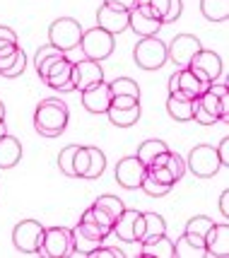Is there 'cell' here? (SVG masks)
Returning a JSON list of instances; mask_svg holds the SVG:
<instances>
[{"mask_svg":"<svg viewBox=\"0 0 229 258\" xmlns=\"http://www.w3.org/2000/svg\"><path fill=\"white\" fill-rule=\"evenodd\" d=\"M68 104L63 99H56V97L41 99L34 109V128L41 138H58L68 128Z\"/></svg>","mask_w":229,"mask_h":258,"instance_id":"1","label":"cell"},{"mask_svg":"<svg viewBox=\"0 0 229 258\" xmlns=\"http://www.w3.org/2000/svg\"><path fill=\"white\" fill-rule=\"evenodd\" d=\"M229 118V94L217 97L212 92H205L195 99L193 106V121H198L200 125H215L219 121Z\"/></svg>","mask_w":229,"mask_h":258,"instance_id":"2","label":"cell"},{"mask_svg":"<svg viewBox=\"0 0 229 258\" xmlns=\"http://www.w3.org/2000/svg\"><path fill=\"white\" fill-rule=\"evenodd\" d=\"M82 24L75 20V17H58L56 22L48 27V44L56 46L58 51L68 53L72 48L80 46L82 39Z\"/></svg>","mask_w":229,"mask_h":258,"instance_id":"3","label":"cell"},{"mask_svg":"<svg viewBox=\"0 0 229 258\" xmlns=\"http://www.w3.org/2000/svg\"><path fill=\"white\" fill-rule=\"evenodd\" d=\"M78 48H82V56L85 58L102 63V60H106V58L114 53V48H116L114 34L104 32L99 27H92L87 32H82V39Z\"/></svg>","mask_w":229,"mask_h":258,"instance_id":"4","label":"cell"},{"mask_svg":"<svg viewBox=\"0 0 229 258\" xmlns=\"http://www.w3.org/2000/svg\"><path fill=\"white\" fill-rule=\"evenodd\" d=\"M186 169L198 176V179H212L217 176V171L222 169L217 157V150L212 145H195L188 157H186Z\"/></svg>","mask_w":229,"mask_h":258,"instance_id":"5","label":"cell"},{"mask_svg":"<svg viewBox=\"0 0 229 258\" xmlns=\"http://www.w3.org/2000/svg\"><path fill=\"white\" fill-rule=\"evenodd\" d=\"M133 58L142 70H160L167 63V44L160 36H142L133 48Z\"/></svg>","mask_w":229,"mask_h":258,"instance_id":"6","label":"cell"},{"mask_svg":"<svg viewBox=\"0 0 229 258\" xmlns=\"http://www.w3.org/2000/svg\"><path fill=\"white\" fill-rule=\"evenodd\" d=\"M36 253L44 258H70L72 256V232L65 227L44 229V239Z\"/></svg>","mask_w":229,"mask_h":258,"instance_id":"7","label":"cell"},{"mask_svg":"<svg viewBox=\"0 0 229 258\" xmlns=\"http://www.w3.org/2000/svg\"><path fill=\"white\" fill-rule=\"evenodd\" d=\"M44 239V227L36 220H22L12 229V244L20 253H36Z\"/></svg>","mask_w":229,"mask_h":258,"instance_id":"8","label":"cell"},{"mask_svg":"<svg viewBox=\"0 0 229 258\" xmlns=\"http://www.w3.org/2000/svg\"><path fill=\"white\" fill-rule=\"evenodd\" d=\"M200 48H203V44H200L198 36H193V34H179V36L172 39V44L167 46V60H172L179 70L188 68L193 56Z\"/></svg>","mask_w":229,"mask_h":258,"instance_id":"9","label":"cell"},{"mask_svg":"<svg viewBox=\"0 0 229 258\" xmlns=\"http://www.w3.org/2000/svg\"><path fill=\"white\" fill-rule=\"evenodd\" d=\"M188 68L195 73V78H200L203 82H217L222 78V70H224L222 68V58L215 51H207V48H200Z\"/></svg>","mask_w":229,"mask_h":258,"instance_id":"10","label":"cell"},{"mask_svg":"<svg viewBox=\"0 0 229 258\" xmlns=\"http://www.w3.org/2000/svg\"><path fill=\"white\" fill-rule=\"evenodd\" d=\"M210 82H203L200 78H195V73L191 68H181L179 73H174L169 78V92H181L188 99H198L200 94H205Z\"/></svg>","mask_w":229,"mask_h":258,"instance_id":"11","label":"cell"},{"mask_svg":"<svg viewBox=\"0 0 229 258\" xmlns=\"http://www.w3.org/2000/svg\"><path fill=\"white\" fill-rule=\"evenodd\" d=\"M145 174H147V167H145V164H142L135 155H133V157L118 159L116 171H114L118 186H123V188H128V191L140 188V183H142V176H145Z\"/></svg>","mask_w":229,"mask_h":258,"instance_id":"12","label":"cell"},{"mask_svg":"<svg viewBox=\"0 0 229 258\" xmlns=\"http://www.w3.org/2000/svg\"><path fill=\"white\" fill-rule=\"evenodd\" d=\"M128 29L142 39V36H157V32L162 29V22L149 12V8L145 3H137L133 10L128 12Z\"/></svg>","mask_w":229,"mask_h":258,"instance_id":"13","label":"cell"},{"mask_svg":"<svg viewBox=\"0 0 229 258\" xmlns=\"http://www.w3.org/2000/svg\"><path fill=\"white\" fill-rule=\"evenodd\" d=\"M111 234H116L121 241H128V244L140 241V234H142V213H137V210H123L121 217L111 227Z\"/></svg>","mask_w":229,"mask_h":258,"instance_id":"14","label":"cell"},{"mask_svg":"<svg viewBox=\"0 0 229 258\" xmlns=\"http://www.w3.org/2000/svg\"><path fill=\"white\" fill-rule=\"evenodd\" d=\"M44 82L51 90L60 92V94L75 92V85H72V60L63 58V60L53 63V66L48 68V73L44 75Z\"/></svg>","mask_w":229,"mask_h":258,"instance_id":"15","label":"cell"},{"mask_svg":"<svg viewBox=\"0 0 229 258\" xmlns=\"http://www.w3.org/2000/svg\"><path fill=\"white\" fill-rule=\"evenodd\" d=\"M102 80H104L102 63L90 60V58L72 63V85H75V90L82 92L87 87H92V85H97V82H102Z\"/></svg>","mask_w":229,"mask_h":258,"instance_id":"16","label":"cell"},{"mask_svg":"<svg viewBox=\"0 0 229 258\" xmlns=\"http://www.w3.org/2000/svg\"><path fill=\"white\" fill-rule=\"evenodd\" d=\"M82 106L90 113H106L111 106V90L109 82H97L87 90H82Z\"/></svg>","mask_w":229,"mask_h":258,"instance_id":"17","label":"cell"},{"mask_svg":"<svg viewBox=\"0 0 229 258\" xmlns=\"http://www.w3.org/2000/svg\"><path fill=\"white\" fill-rule=\"evenodd\" d=\"M205 256L212 258H227L229 256V225H215L205 234Z\"/></svg>","mask_w":229,"mask_h":258,"instance_id":"18","label":"cell"},{"mask_svg":"<svg viewBox=\"0 0 229 258\" xmlns=\"http://www.w3.org/2000/svg\"><path fill=\"white\" fill-rule=\"evenodd\" d=\"M97 27L104 29L109 34H121L128 29V12L126 10H116V8H109V5H102L97 10Z\"/></svg>","mask_w":229,"mask_h":258,"instance_id":"19","label":"cell"},{"mask_svg":"<svg viewBox=\"0 0 229 258\" xmlns=\"http://www.w3.org/2000/svg\"><path fill=\"white\" fill-rule=\"evenodd\" d=\"M140 258H174V241L167 234L140 241Z\"/></svg>","mask_w":229,"mask_h":258,"instance_id":"20","label":"cell"},{"mask_svg":"<svg viewBox=\"0 0 229 258\" xmlns=\"http://www.w3.org/2000/svg\"><path fill=\"white\" fill-rule=\"evenodd\" d=\"M193 106L195 99L183 97L181 92H169V99H167V111L174 121H193Z\"/></svg>","mask_w":229,"mask_h":258,"instance_id":"21","label":"cell"},{"mask_svg":"<svg viewBox=\"0 0 229 258\" xmlns=\"http://www.w3.org/2000/svg\"><path fill=\"white\" fill-rule=\"evenodd\" d=\"M205 256V239H198L183 232L174 244V258H203Z\"/></svg>","mask_w":229,"mask_h":258,"instance_id":"22","label":"cell"},{"mask_svg":"<svg viewBox=\"0 0 229 258\" xmlns=\"http://www.w3.org/2000/svg\"><path fill=\"white\" fill-rule=\"evenodd\" d=\"M22 159V143L15 135H3L0 138V169H12Z\"/></svg>","mask_w":229,"mask_h":258,"instance_id":"23","label":"cell"},{"mask_svg":"<svg viewBox=\"0 0 229 258\" xmlns=\"http://www.w3.org/2000/svg\"><path fill=\"white\" fill-rule=\"evenodd\" d=\"M63 58H68L63 51H58L56 46H41L39 51H36L34 56V66H36V73H39V78L44 80V75L48 73V68L53 66V63H58V60H63Z\"/></svg>","mask_w":229,"mask_h":258,"instance_id":"24","label":"cell"},{"mask_svg":"<svg viewBox=\"0 0 229 258\" xmlns=\"http://www.w3.org/2000/svg\"><path fill=\"white\" fill-rule=\"evenodd\" d=\"M169 150V145L164 143V140H160V138H149V140H142L140 145H137V155L135 157L145 164V167H149L155 159L160 157L162 152H167Z\"/></svg>","mask_w":229,"mask_h":258,"instance_id":"25","label":"cell"},{"mask_svg":"<svg viewBox=\"0 0 229 258\" xmlns=\"http://www.w3.org/2000/svg\"><path fill=\"white\" fill-rule=\"evenodd\" d=\"M200 12L207 22H227L229 0H200Z\"/></svg>","mask_w":229,"mask_h":258,"instance_id":"26","label":"cell"},{"mask_svg":"<svg viewBox=\"0 0 229 258\" xmlns=\"http://www.w3.org/2000/svg\"><path fill=\"white\" fill-rule=\"evenodd\" d=\"M109 121L118 128H130V125H135L140 121V104L137 106H130V109H116V106H109Z\"/></svg>","mask_w":229,"mask_h":258,"instance_id":"27","label":"cell"},{"mask_svg":"<svg viewBox=\"0 0 229 258\" xmlns=\"http://www.w3.org/2000/svg\"><path fill=\"white\" fill-rule=\"evenodd\" d=\"M70 232H72V256H87V253H90V251H94L99 244H104V241H99V239L85 234L78 225L72 227Z\"/></svg>","mask_w":229,"mask_h":258,"instance_id":"28","label":"cell"},{"mask_svg":"<svg viewBox=\"0 0 229 258\" xmlns=\"http://www.w3.org/2000/svg\"><path fill=\"white\" fill-rule=\"evenodd\" d=\"M160 234H167L164 217L157 213H142V234H140V241L152 239V236H160Z\"/></svg>","mask_w":229,"mask_h":258,"instance_id":"29","label":"cell"},{"mask_svg":"<svg viewBox=\"0 0 229 258\" xmlns=\"http://www.w3.org/2000/svg\"><path fill=\"white\" fill-rule=\"evenodd\" d=\"M109 90H111V97H135L140 99V87L133 78H116L109 82Z\"/></svg>","mask_w":229,"mask_h":258,"instance_id":"30","label":"cell"},{"mask_svg":"<svg viewBox=\"0 0 229 258\" xmlns=\"http://www.w3.org/2000/svg\"><path fill=\"white\" fill-rule=\"evenodd\" d=\"M94 208H99V210H104V213L109 215V217H111L114 222L118 220V217H121V213L126 210V205H123V201H121L118 196H109V193H106V196H99V198L94 201Z\"/></svg>","mask_w":229,"mask_h":258,"instance_id":"31","label":"cell"},{"mask_svg":"<svg viewBox=\"0 0 229 258\" xmlns=\"http://www.w3.org/2000/svg\"><path fill=\"white\" fill-rule=\"evenodd\" d=\"M87 150H90V169H87L85 179H99L106 169V155L99 147H87Z\"/></svg>","mask_w":229,"mask_h":258,"instance_id":"32","label":"cell"},{"mask_svg":"<svg viewBox=\"0 0 229 258\" xmlns=\"http://www.w3.org/2000/svg\"><path fill=\"white\" fill-rule=\"evenodd\" d=\"M75 152H78V145H68V147H63L60 155H58V169H60L63 176H70V179H75V167H72Z\"/></svg>","mask_w":229,"mask_h":258,"instance_id":"33","label":"cell"},{"mask_svg":"<svg viewBox=\"0 0 229 258\" xmlns=\"http://www.w3.org/2000/svg\"><path fill=\"white\" fill-rule=\"evenodd\" d=\"M210 227H212V220H210L207 215H195V217H191V220L186 222V234L198 236V239H205Z\"/></svg>","mask_w":229,"mask_h":258,"instance_id":"34","label":"cell"},{"mask_svg":"<svg viewBox=\"0 0 229 258\" xmlns=\"http://www.w3.org/2000/svg\"><path fill=\"white\" fill-rule=\"evenodd\" d=\"M140 188L147 193L149 198H162V196H167V193L172 191L174 186H167V183H160L157 179H152L149 174L142 176V183H140Z\"/></svg>","mask_w":229,"mask_h":258,"instance_id":"35","label":"cell"},{"mask_svg":"<svg viewBox=\"0 0 229 258\" xmlns=\"http://www.w3.org/2000/svg\"><path fill=\"white\" fill-rule=\"evenodd\" d=\"M162 167H167L169 171H172L174 181H181L183 174H186V162H183V157H179V155L172 152V150L164 155V164H162Z\"/></svg>","mask_w":229,"mask_h":258,"instance_id":"36","label":"cell"},{"mask_svg":"<svg viewBox=\"0 0 229 258\" xmlns=\"http://www.w3.org/2000/svg\"><path fill=\"white\" fill-rule=\"evenodd\" d=\"M72 167H75V179H85V176H87V169H90V150H87V147L78 145Z\"/></svg>","mask_w":229,"mask_h":258,"instance_id":"37","label":"cell"},{"mask_svg":"<svg viewBox=\"0 0 229 258\" xmlns=\"http://www.w3.org/2000/svg\"><path fill=\"white\" fill-rule=\"evenodd\" d=\"M140 3H145L149 8V12L160 20V22H164V17H167V12H169V3L172 0H140Z\"/></svg>","mask_w":229,"mask_h":258,"instance_id":"38","label":"cell"},{"mask_svg":"<svg viewBox=\"0 0 229 258\" xmlns=\"http://www.w3.org/2000/svg\"><path fill=\"white\" fill-rule=\"evenodd\" d=\"M87 258H126V253H123L121 248L102 246V244H99L94 251H90V253H87Z\"/></svg>","mask_w":229,"mask_h":258,"instance_id":"39","label":"cell"},{"mask_svg":"<svg viewBox=\"0 0 229 258\" xmlns=\"http://www.w3.org/2000/svg\"><path fill=\"white\" fill-rule=\"evenodd\" d=\"M147 174L152 176V179H157L160 183H167V186H174L176 181H174L172 176V171L167 167H147Z\"/></svg>","mask_w":229,"mask_h":258,"instance_id":"40","label":"cell"},{"mask_svg":"<svg viewBox=\"0 0 229 258\" xmlns=\"http://www.w3.org/2000/svg\"><path fill=\"white\" fill-rule=\"evenodd\" d=\"M181 12H183V3L181 0H172V3H169V12H167V17H164V22L162 24L176 22V20L181 17Z\"/></svg>","mask_w":229,"mask_h":258,"instance_id":"41","label":"cell"},{"mask_svg":"<svg viewBox=\"0 0 229 258\" xmlns=\"http://www.w3.org/2000/svg\"><path fill=\"white\" fill-rule=\"evenodd\" d=\"M24 68H27V56L22 53V56H20V60H17L15 66L8 68V70H3L0 75H3V78H20V75L24 73Z\"/></svg>","mask_w":229,"mask_h":258,"instance_id":"42","label":"cell"},{"mask_svg":"<svg viewBox=\"0 0 229 258\" xmlns=\"http://www.w3.org/2000/svg\"><path fill=\"white\" fill-rule=\"evenodd\" d=\"M140 0H104L102 5H109V8H116V10H126L130 12L133 8H135Z\"/></svg>","mask_w":229,"mask_h":258,"instance_id":"43","label":"cell"},{"mask_svg":"<svg viewBox=\"0 0 229 258\" xmlns=\"http://www.w3.org/2000/svg\"><path fill=\"white\" fill-rule=\"evenodd\" d=\"M137 104H140V99H135V97H111V106H116V109H130Z\"/></svg>","mask_w":229,"mask_h":258,"instance_id":"44","label":"cell"},{"mask_svg":"<svg viewBox=\"0 0 229 258\" xmlns=\"http://www.w3.org/2000/svg\"><path fill=\"white\" fill-rule=\"evenodd\" d=\"M215 150H217L219 164H222V167H227L229 164V138H222V140H219V145L215 147Z\"/></svg>","mask_w":229,"mask_h":258,"instance_id":"45","label":"cell"},{"mask_svg":"<svg viewBox=\"0 0 229 258\" xmlns=\"http://www.w3.org/2000/svg\"><path fill=\"white\" fill-rule=\"evenodd\" d=\"M0 41H12V44H20V41H17V34H15V29H10V27H3V24H0Z\"/></svg>","mask_w":229,"mask_h":258,"instance_id":"46","label":"cell"},{"mask_svg":"<svg viewBox=\"0 0 229 258\" xmlns=\"http://www.w3.org/2000/svg\"><path fill=\"white\" fill-rule=\"evenodd\" d=\"M219 213L229 217V191H222V196H219Z\"/></svg>","mask_w":229,"mask_h":258,"instance_id":"47","label":"cell"},{"mask_svg":"<svg viewBox=\"0 0 229 258\" xmlns=\"http://www.w3.org/2000/svg\"><path fill=\"white\" fill-rule=\"evenodd\" d=\"M0 121H5V104H3V99H0Z\"/></svg>","mask_w":229,"mask_h":258,"instance_id":"48","label":"cell"},{"mask_svg":"<svg viewBox=\"0 0 229 258\" xmlns=\"http://www.w3.org/2000/svg\"><path fill=\"white\" fill-rule=\"evenodd\" d=\"M8 133V125H5V121H0V138Z\"/></svg>","mask_w":229,"mask_h":258,"instance_id":"49","label":"cell"}]
</instances>
